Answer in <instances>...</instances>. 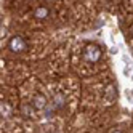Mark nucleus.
Instances as JSON below:
<instances>
[{
    "label": "nucleus",
    "mask_w": 133,
    "mask_h": 133,
    "mask_svg": "<svg viewBox=\"0 0 133 133\" xmlns=\"http://www.w3.org/2000/svg\"><path fill=\"white\" fill-rule=\"evenodd\" d=\"M101 55H103V51L96 43H88L83 48V58L88 63H98L101 59Z\"/></svg>",
    "instance_id": "1"
},
{
    "label": "nucleus",
    "mask_w": 133,
    "mask_h": 133,
    "mask_svg": "<svg viewBox=\"0 0 133 133\" xmlns=\"http://www.w3.org/2000/svg\"><path fill=\"white\" fill-rule=\"evenodd\" d=\"M8 48L13 53H23V51L27 50V42L21 35H13L10 39V42H8Z\"/></svg>",
    "instance_id": "2"
},
{
    "label": "nucleus",
    "mask_w": 133,
    "mask_h": 133,
    "mask_svg": "<svg viewBox=\"0 0 133 133\" xmlns=\"http://www.w3.org/2000/svg\"><path fill=\"white\" fill-rule=\"evenodd\" d=\"M32 106H34L35 109H43V108L46 106V99H45L43 95H40V93L35 95L34 99H32Z\"/></svg>",
    "instance_id": "3"
},
{
    "label": "nucleus",
    "mask_w": 133,
    "mask_h": 133,
    "mask_svg": "<svg viewBox=\"0 0 133 133\" xmlns=\"http://www.w3.org/2000/svg\"><path fill=\"white\" fill-rule=\"evenodd\" d=\"M64 103H66V96L63 93H56L53 96V108L55 109H63L64 108Z\"/></svg>",
    "instance_id": "4"
},
{
    "label": "nucleus",
    "mask_w": 133,
    "mask_h": 133,
    "mask_svg": "<svg viewBox=\"0 0 133 133\" xmlns=\"http://www.w3.org/2000/svg\"><path fill=\"white\" fill-rule=\"evenodd\" d=\"M48 15H50V10L46 6H39V8H35V11H34V16L37 19H45V18H48Z\"/></svg>",
    "instance_id": "5"
},
{
    "label": "nucleus",
    "mask_w": 133,
    "mask_h": 133,
    "mask_svg": "<svg viewBox=\"0 0 133 133\" xmlns=\"http://www.w3.org/2000/svg\"><path fill=\"white\" fill-rule=\"evenodd\" d=\"M112 133H122V131H120V130H114Z\"/></svg>",
    "instance_id": "6"
},
{
    "label": "nucleus",
    "mask_w": 133,
    "mask_h": 133,
    "mask_svg": "<svg viewBox=\"0 0 133 133\" xmlns=\"http://www.w3.org/2000/svg\"><path fill=\"white\" fill-rule=\"evenodd\" d=\"M131 37H133V29H131Z\"/></svg>",
    "instance_id": "7"
}]
</instances>
